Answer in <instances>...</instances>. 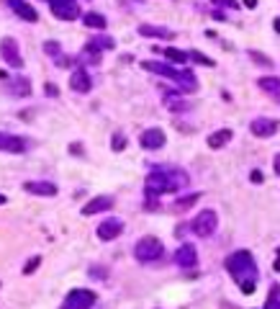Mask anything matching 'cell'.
Returning <instances> with one entry per match:
<instances>
[{
	"label": "cell",
	"mask_w": 280,
	"mask_h": 309,
	"mask_svg": "<svg viewBox=\"0 0 280 309\" xmlns=\"http://www.w3.org/2000/svg\"><path fill=\"white\" fill-rule=\"evenodd\" d=\"M0 152H26V139L24 137H16V134H6L0 131Z\"/></svg>",
	"instance_id": "obj_13"
},
{
	"label": "cell",
	"mask_w": 280,
	"mask_h": 309,
	"mask_svg": "<svg viewBox=\"0 0 280 309\" xmlns=\"http://www.w3.org/2000/svg\"><path fill=\"white\" fill-rule=\"evenodd\" d=\"M249 178H252V183H262V173H259V170H252Z\"/></svg>",
	"instance_id": "obj_34"
},
{
	"label": "cell",
	"mask_w": 280,
	"mask_h": 309,
	"mask_svg": "<svg viewBox=\"0 0 280 309\" xmlns=\"http://www.w3.org/2000/svg\"><path fill=\"white\" fill-rule=\"evenodd\" d=\"M139 34H142V36H152V39H172V36H175L170 29L149 26V24H142V26H139Z\"/></svg>",
	"instance_id": "obj_19"
},
{
	"label": "cell",
	"mask_w": 280,
	"mask_h": 309,
	"mask_svg": "<svg viewBox=\"0 0 280 309\" xmlns=\"http://www.w3.org/2000/svg\"><path fill=\"white\" fill-rule=\"evenodd\" d=\"M188 54H190V60H193V62H198V65H203V67H213V65H216V62H213L211 57H206L203 52H195V49H190Z\"/></svg>",
	"instance_id": "obj_29"
},
{
	"label": "cell",
	"mask_w": 280,
	"mask_h": 309,
	"mask_svg": "<svg viewBox=\"0 0 280 309\" xmlns=\"http://www.w3.org/2000/svg\"><path fill=\"white\" fill-rule=\"evenodd\" d=\"M121 232H124V222H121V219H116V217H111V219H106V222H101V224H98V237H101L103 242L116 240Z\"/></svg>",
	"instance_id": "obj_10"
},
{
	"label": "cell",
	"mask_w": 280,
	"mask_h": 309,
	"mask_svg": "<svg viewBox=\"0 0 280 309\" xmlns=\"http://www.w3.org/2000/svg\"><path fill=\"white\" fill-rule=\"evenodd\" d=\"M24 191L34 194V196H54L57 194V186L49 183V181H26L24 183Z\"/></svg>",
	"instance_id": "obj_15"
},
{
	"label": "cell",
	"mask_w": 280,
	"mask_h": 309,
	"mask_svg": "<svg viewBox=\"0 0 280 309\" xmlns=\"http://www.w3.org/2000/svg\"><path fill=\"white\" fill-rule=\"evenodd\" d=\"M162 253H165V247H162V242L157 237H142L134 245V258L139 263H154V260L162 258Z\"/></svg>",
	"instance_id": "obj_4"
},
{
	"label": "cell",
	"mask_w": 280,
	"mask_h": 309,
	"mask_svg": "<svg viewBox=\"0 0 280 309\" xmlns=\"http://www.w3.org/2000/svg\"><path fill=\"white\" fill-rule=\"evenodd\" d=\"M111 147H113L116 152H121V149L126 147V137H124L121 131H116V134H113V142H111Z\"/></svg>",
	"instance_id": "obj_31"
},
{
	"label": "cell",
	"mask_w": 280,
	"mask_h": 309,
	"mask_svg": "<svg viewBox=\"0 0 280 309\" xmlns=\"http://www.w3.org/2000/svg\"><path fill=\"white\" fill-rule=\"evenodd\" d=\"M142 67L147 70V72H157V75H165V78H170L172 83H177L183 90H195L198 88V83H195V75L193 72H188V70H175L172 65H165V62H142Z\"/></svg>",
	"instance_id": "obj_3"
},
{
	"label": "cell",
	"mask_w": 280,
	"mask_h": 309,
	"mask_svg": "<svg viewBox=\"0 0 280 309\" xmlns=\"http://www.w3.org/2000/svg\"><path fill=\"white\" fill-rule=\"evenodd\" d=\"M44 93H49V95H59V90H57L54 85H44Z\"/></svg>",
	"instance_id": "obj_35"
},
{
	"label": "cell",
	"mask_w": 280,
	"mask_h": 309,
	"mask_svg": "<svg viewBox=\"0 0 280 309\" xmlns=\"http://www.w3.org/2000/svg\"><path fill=\"white\" fill-rule=\"evenodd\" d=\"M70 88L77 90V93H88V90L93 88V80H90L88 70H75L72 78H70Z\"/></svg>",
	"instance_id": "obj_17"
},
{
	"label": "cell",
	"mask_w": 280,
	"mask_h": 309,
	"mask_svg": "<svg viewBox=\"0 0 280 309\" xmlns=\"http://www.w3.org/2000/svg\"><path fill=\"white\" fill-rule=\"evenodd\" d=\"M231 137H234L231 129H218V131H213V134L208 137V147H211V149H221L226 142H231Z\"/></svg>",
	"instance_id": "obj_22"
},
{
	"label": "cell",
	"mask_w": 280,
	"mask_h": 309,
	"mask_svg": "<svg viewBox=\"0 0 280 309\" xmlns=\"http://www.w3.org/2000/svg\"><path fill=\"white\" fill-rule=\"evenodd\" d=\"M175 263L180 268H195L198 265V253L190 242H183L177 250H175Z\"/></svg>",
	"instance_id": "obj_9"
},
{
	"label": "cell",
	"mask_w": 280,
	"mask_h": 309,
	"mask_svg": "<svg viewBox=\"0 0 280 309\" xmlns=\"http://www.w3.org/2000/svg\"><path fill=\"white\" fill-rule=\"evenodd\" d=\"M165 142H167V137H165L162 129H147V131L139 137V144H142L144 149H162Z\"/></svg>",
	"instance_id": "obj_12"
},
{
	"label": "cell",
	"mask_w": 280,
	"mask_h": 309,
	"mask_svg": "<svg viewBox=\"0 0 280 309\" xmlns=\"http://www.w3.org/2000/svg\"><path fill=\"white\" fill-rule=\"evenodd\" d=\"M190 183L188 173L180 168H157L147 176V196H159V194H175Z\"/></svg>",
	"instance_id": "obj_2"
},
{
	"label": "cell",
	"mask_w": 280,
	"mask_h": 309,
	"mask_svg": "<svg viewBox=\"0 0 280 309\" xmlns=\"http://www.w3.org/2000/svg\"><path fill=\"white\" fill-rule=\"evenodd\" d=\"M165 106L170 108V111H188V101H183L180 95H165Z\"/></svg>",
	"instance_id": "obj_27"
},
{
	"label": "cell",
	"mask_w": 280,
	"mask_h": 309,
	"mask_svg": "<svg viewBox=\"0 0 280 309\" xmlns=\"http://www.w3.org/2000/svg\"><path fill=\"white\" fill-rule=\"evenodd\" d=\"M249 131L254 134V137H272L275 131H277V121L275 119H267V116H259V119H254L252 124H249Z\"/></svg>",
	"instance_id": "obj_11"
},
{
	"label": "cell",
	"mask_w": 280,
	"mask_h": 309,
	"mask_svg": "<svg viewBox=\"0 0 280 309\" xmlns=\"http://www.w3.org/2000/svg\"><path fill=\"white\" fill-rule=\"evenodd\" d=\"M95 301H98V296L90 288H72L65 296V306L67 309H85V306H93Z\"/></svg>",
	"instance_id": "obj_6"
},
{
	"label": "cell",
	"mask_w": 280,
	"mask_h": 309,
	"mask_svg": "<svg viewBox=\"0 0 280 309\" xmlns=\"http://www.w3.org/2000/svg\"><path fill=\"white\" fill-rule=\"evenodd\" d=\"M52 13L59 18V21H75L80 16V6L77 0H47Z\"/></svg>",
	"instance_id": "obj_7"
},
{
	"label": "cell",
	"mask_w": 280,
	"mask_h": 309,
	"mask_svg": "<svg viewBox=\"0 0 280 309\" xmlns=\"http://www.w3.org/2000/svg\"><path fill=\"white\" fill-rule=\"evenodd\" d=\"M111 206H113V199H111V196H95L93 201H88V204L83 206V214H85V217H93V214L108 211Z\"/></svg>",
	"instance_id": "obj_16"
},
{
	"label": "cell",
	"mask_w": 280,
	"mask_h": 309,
	"mask_svg": "<svg viewBox=\"0 0 280 309\" xmlns=\"http://www.w3.org/2000/svg\"><path fill=\"white\" fill-rule=\"evenodd\" d=\"M226 271L231 273V278L236 281L239 291L242 294H254L257 288V278H259V271H257V263L252 258L249 250H236L226 258Z\"/></svg>",
	"instance_id": "obj_1"
},
{
	"label": "cell",
	"mask_w": 280,
	"mask_h": 309,
	"mask_svg": "<svg viewBox=\"0 0 280 309\" xmlns=\"http://www.w3.org/2000/svg\"><path fill=\"white\" fill-rule=\"evenodd\" d=\"M39 263H42V258H39V255H34V258L24 265V273H26V276H29V273H34V271L39 268Z\"/></svg>",
	"instance_id": "obj_32"
},
{
	"label": "cell",
	"mask_w": 280,
	"mask_h": 309,
	"mask_svg": "<svg viewBox=\"0 0 280 309\" xmlns=\"http://www.w3.org/2000/svg\"><path fill=\"white\" fill-rule=\"evenodd\" d=\"M265 306L267 309H280V286H272L267 299H265Z\"/></svg>",
	"instance_id": "obj_28"
},
{
	"label": "cell",
	"mask_w": 280,
	"mask_h": 309,
	"mask_svg": "<svg viewBox=\"0 0 280 309\" xmlns=\"http://www.w3.org/2000/svg\"><path fill=\"white\" fill-rule=\"evenodd\" d=\"M6 3L11 6V11H13L18 18H24V21H29V24H36V21H39V13L26 3V0H6Z\"/></svg>",
	"instance_id": "obj_14"
},
{
	"label": "cell",
	"mask_w": 280,
	"mask_h": 309,
	"mask_svg": "<svg viewBox=\"0 0 280 309\" xmlns=\"http://www.w3.org/2000/svg\"><path fill=\"white\" fill-rule=\"evenodd\" d=\"M83 24L90 26V29H106L108 21H106L101 13H85V16H83Z\"/></svg>",
	"instance_id": "obj_26"
},
{
	"label": "cell",
	"mask_w": 280,
	"mask_h": 309,
	"mask_svg": "<svg viewBox=\"0 0 280 309\" xmlns=\"http://www.w3.org/2000/svg\"><path fill=\"white\" fill-rule=\"evenodd\" d=\"M211 3H213V6H218V8H231V11H234V8H239L236 0H211Z\"/></svg>",
	"instance_id": "obj_33"
},
{
	"label": "cell",
	"mask_w": 280,
	"mask_h": 309,
	"mask_svg": "<svg viewBox=\"0 0 280 309\" xmlns=\"http://www.w3.org/2000/svg\"><path fill=\"white\" fill-rule=\"evenodd\" d=\"M275 173H277V176H280V152H277V154H275Z\"/></svg>",
	"instance_id": "obj_36"
},
{
	"label": "cell",
	"mask_w": 280,
	"mask_h": 309,
	"mask_svg": "<svg viewBox=\"0 0 280 309\" xmlns=\"http://www.w3.org/2000/svg\"><path fill=\"white\" fill-rule=\"evenodd\" d=\"M44 52H47V54H52V57H54V62H57L59 67H67V65H72V62H75L72 57H65V54H62V49H59V44H57V42H47V44H44Z\"/></svg>",
	"instance_id": "obj_20"
},
{
	"label": "cell",
	"mask_w": 280,
	"mask_h": 309,
	"mask_svg": "<svg viewBox=\"0 0 280 309\" xmlns=\"http://www.w3.org/2000/svg\"><path fill=\"white\" fill-rule=\"evenodd\" d=\"M244 6L247 8H257V0H244Z\"/></svg>",
	"instance_id": "obj_38"
},
{
	"label": "cell",
	"mask_w": 280,
	"mask_h": 309,
	"mask_svg": "<svg viewBox=\"0 0 280 309\" xmlns=\"http://www.w3.org/2000/svg\"><path fill=\"white\" fill-rule=\"evenodd\" d=\"M6 204V196H0V206H3Z\"/></svg>",
	"instance_id": "obj_41"
},
{
	"label": "cell",
	"mask_w": 280,
	"mask_h": 309,
	"mask_svg": "<svg viewBox=\"0 0 280 309\" xmlns=\"http://www.w3.org/2000/svg\"><path fill=\"white\" fill-rule=\"evenodd\" d=\"M216 227H218V217H216L213 209L198 211L195 219L190 222V232H193L195 237H211V235L216 232Z\"/></svg>",
	"instance_id": "obj_5"
},
{
	"label": "cell",
	"mask_w": 280,
	"mask_h": 309,
	"mask_svg": "<svg viewBox=\"0 0 280 309\" xmlns=\"http://www.w3.org/2000/svg\"><path fill=\"white\" fill-rule=\"evenodd\" d=\"M249 57H252L257 65H262V67H272V60H270L267 54H262V52H254V49H249Z\"/></svg>",
	"instance_id": "obj_30"
},
{
	"label": "cell",
	"mask_w": 280,
	"mask_h": 309,
	"mask_svg": "<svg viewBox=\"0 0 280 309\" xmlns=\"http://www.w3.org/2000/svg\"><path fill=\"white\" fill-rule=\"evenodd\" d=\"M113 47H116V42H113L111 36H95V39H90V42L85 44L88 52H98V54L106 52V49H113Z\"/></svg>",
	"instance_id": "obj_21"
},
{
	"label": "cell",
	"mask_w": 280,
	"mask_h": 309,
	"mask_svg": "<svg viewBox=\"0 0 280 309\" xmlns=\"http://www.w3.org/2000/svg\"><path fill=\"white\" fill-rule=\"evenodd\" d=\"M198 199H201V194H190V196H185V199H177V201L172 204V211H177V214H180V211H188Z\"/></svg>",
	"instance_id": "obj_25"
},
{
	"label": "cell",
	"mask_w": 280,
	"mask_h": 309,
	"mask_svg": "<svg viewBox=\"0 0 280 309\" xmlns=\"http://www.w3.org/2000/svg\"><path fill=\"white\" fill-rule=\"evenodd\" d=\"M257 85H259V90H265L267 95L280 98V78H259Z\"/></svg>",
	"instance_id": "obj_23"
},
{
	"label": "cell",
	"mask_w": 280,
	"mask_h": 309,
	"mask_svg": "<svg viewBox=\"0 0 280 309\" xmlns=\"http://www.w3.org/2000/svg\"><path fill=\"white\" fill-rule=\"evenodd\" d=\"M0 78L8 83V88H11L16 95H29V93H31V83H29L26 78H8V75H3V72H0Z\"/></svg>",
	"instance_id": "obj_18"
},
{
	"label": "cell",
	"mask_w": 280,
	"mask_h": 309,
	"mask_svg": "<svg viewBox=\"0 0 280 309\" xmlns=\"http://www.w3.org/2000/svg\"><path fill=\"white\" fill-rule=\"evenodd\" d=\"M213 18H216V21H226V16H224L221 11H216V13H213Z\"/></svg>",
	"instance_id": "obj_37"
},
{
	"label": "cell",
	"mask_w": 280,
	"mask_h": 309,
	"mask_svg": "<svg viewBox=\"0 0 280 309\" xmlns=\"http://www.w3.org/2000/svg\"><path fill=\"white\" fill-rule=\"evenodd\" d=\"M170 62H175V65H185L188 60H190V54L188 52H183V49H175V47H167V49H159Z\"/></svg>",
	"instance_id": "obj_24"
},
{
	"label": "cell",
	"mask_w": 280,
	"mask_h": 309,
	"mask_svg": "<svg viewBox=\"0 0 280 309\" xmlns=\"http://www.w3.org/2000/svg\"><path fill=\"white\" fill-rule=\"evenodd\" d=\"M275 31H277V34H280V16H277V18H275Z\"/></svg>",
	"instance_id": "obj_39"
},
{
	"label": "cell",
	"mask_w": 280,
	"mask_h": 309,
	"mask_svg": "<svg viewBox=\"0 0 280 309\" xmlns=\"http://www.w3.org/2000/svg\"><path fill=\"white\" fill-rule=\"evenodd\" d=\"M272 268H275V271H277V273H280V258H277V260H275V265H272Z\"/></svg>",
	"instance_id": "obj_40"
},
{
	"label": "cell",
	"mask_w": 280,
	"mask_h": 309,
	"mask_svg": "<svg viewBox=\"0 0 280 309\" xmlns=\"http://www.w3.org/2000/svg\"><path fill=\"white\" fill-rule=\"evenodd\" d=\"M0 57L6 60V65H11V67H16V70L24 67V57H21L18 42H16L13 36H6L3 42H0Z\"/></svg>",
	"instance_id": "obj_8"
}]
</instances>
